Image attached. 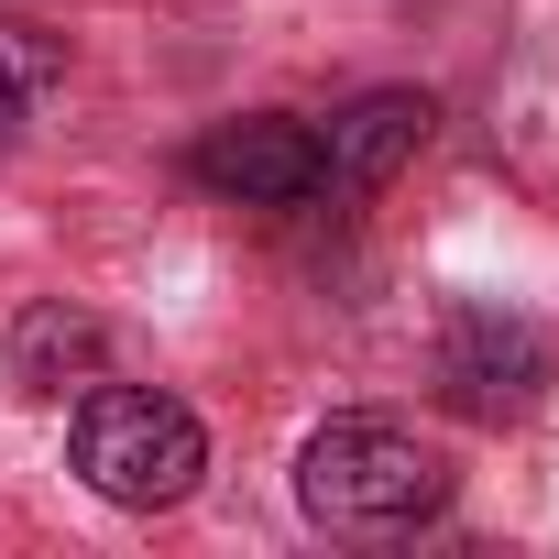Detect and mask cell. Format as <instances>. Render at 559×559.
<instances>
[{
  "label": "cell",
  "mask_w": 559,
  "mask_h": 559,
  "mask_svg": "<svg viewBox=\"0 0 559 559\" xmlns=\"http://www.w3.org/2000/svg\"><path fill=\"white\" fill-rule=\"evenodd\" d=\"M297 504L330 537H417L450 504V461L395 417H330L297 450Z\"/></svg>",
  "instance_id": "6da1fadb"
},
{
  "label": "cell",
  "mask_w": 559,
  "mask_h": 559,
  "mask_svg": "<svg viewBox=\"0 0 559 559\" xmlns=\"http://www.w3.org/2000/svg\"><path fill=\"white\" fill-rule=\"evenodd\" d=\"M67 461H78L88 493L154 515V504H187V493H198V472H209V428H198L176 395H154V384H99V395H78Z\"/></svg>",
  "instance_id": "7a4b0ae2"
},
{
  "label": "cell",
  "mask_w": 559,
  "mask_h": 559,
  "mask_svg": "<svg viewBox=\"0 0 559 559\" xmlns=\"http://www.w3.org/2000/svg\"><path fill=\"white\" fill-rule=\"evenodd\" d=\"M439 395L472 417V428H515V417H537L548 406V384H559V352H548V330L537 319H515V308H450V330H439Z\"/></svg>",
  "instance_id": "3957f363"
},
{
  "label": "cell",
  "mask_w": 559,
  "mask_h": 559,
  "mask_svg": "<svg viewBox=\"0 0 559 559\" xmlns=\"http://www.w3.org/2000/svg\"><path fill=\"white\" fill-rule=\"evenodd\" d=\"M187 176L230 209H308L319 198V132L286 121V110H241V121H209Z\"/></svg>",
  "instance_id": "277c9868"
},
{
  "label": "cell",
  "mask_w": 559,
  "mask_h": 559,
  "mask_svg": "<svg viewBox=\"0 0 559 559\" xmlns=\"http://www.w3.org/2000/svg\"><path fill=\"white\" fill-rule=\"evenodd\" d=\"M428 132H439V99H428V88H373V99H352V110L319 132V198H373V187H395V176L428 154Z\"/></svg>",
  "instance_id": "5b68a950"
},
{
  "label": "cell",
  "mask_w": 559,
  "mask_h": 559,
  "mask_svg": "<svg viewBox=\"0 0 559 559\" xmlns=\"http://www.w3.org/2000/svg\"><path fill=\"white\" fill-rule=\"evenodd\" d=\"M12 384L34 395V406H67V395H88L99 384V319L88 308H23V330H12Z\"/></svg>",
  "instance_id": "8992f818"
},
{
  "label": "cell",
  "mask_w": 559,
  "mask_h": 559,
  "mask_svg": "<svg viewBox=\"0 0 559 559\" xmlns=\"http://www.w3.org/2000/svg\"><path fill=\"white\" fill-rule=\"evenodd\" d=\"M56 67H67V56H56L45 34H23V23H0V154L23 143V121H34V99L56 88Z\"/></svg>",
  "instance_id": "52a82bcc"
}]
</instances>
